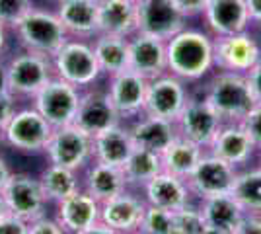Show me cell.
Returning a JSON list of instances; mask_svg holds the SVG:
<instances>
[{
	"label": "cell",
	"mask_w": 261,
	"mask_h": 234,
	"mask_svg": "<svg viewBox=\"0 0 261 234\" xmlns=\"http://www.w3.org/2000/svg\"><path fill=\"white\" fill-rule=\"evenodd\" d=\"M168 72L184 82H197L215 68L213 35L184 28L166 41Z\"/></svg>",
	"instance_id": "6da1fadb"
},
{
	"label": "cell",
	"mask_w": 261,
	"mask_h": 234,
	"mask_svg": "<svg viewBox=\"0 0 261 234\" xmlns=\"http://www.w3.org/2000/svg\"><path fill=\"white\" fill-rule=\"evenodd\" d=\"M14 32L18 35L22 49L39 53L49 59L70 39L57 12L35 6L18 22Z\"/></svg>",
	"instance_id": "7a4b0ae2"
},
{
	"label": "cell",
	"mask_w": 261,
	"mask_h": 234,
	"mask_svg": "<svg viewBox=\"0 0 261 234\" xmlns=\"http://www.w3.org/2000/svg\"><path fill=\"white\" fill-rule=\"evenodd\" d=\"M205 100L218 112L224 123H240L255 106L246 74L218 70L208 82Z\"/></svg>",
	"instance_id": "3957f363"
},
{
	"label": "cell",
	"mask_w": 261,
	"mask_h": 234,
	"mask_svg": "<svg viewBox=\"0 0 261 234\" xmlns=\"http://www.w3.org/2000/svg\"><path fill=\"white\" fill-rule=\"evenodd\" d=\"M51 63L55 76L80 90L92 88V84L101 76L92 43H86L84 39H68L51 57Z\"/></svg>",
	"instance_id": "277c9868"
},
{
	"label": "cell",
	"mask_w": 261,
	"mask_h": 234,
	"mask_svg": "<svg viewBox=\"0 0 261 234\" xmlns=\"http://www.w3.org/2000/svg\"><path fill=\"white\" fill-rule=\"evenodd\" d=\"M82 90L68 84L61 78L53 76L43 88L33 96V108L43 115L47 123L59 129L65 125H72L76 119L78 103Z\"/></svg>",
	"instance_id": "5b68a950"
},
{
	"label": "cell",
	"mask_w": 261,
	"mask_h": 234,
	"mask_svg": "<svg viewBox=\"0 0 261 234\" xmlns=\"http://www.w3.org/2000/svg\"><path fill=\"white\" fill-rule=\"evenodd\" d=\"M55 76L51 59L33 51H25L14 55L6 63V78L8 90L14 96L33 98L45 84Z\"/></svg>",
	"instance_id": "8992f818"
},
{
	"label": "cell",
	"mask_w": 261,
	"mask_h": 234,
	"mask_svg": "<svg viewBox=\"0 0 261 234\" xmlns=\"http://www.w3.org/2000/svg\"><path fill=\"white\" fill-rule=\"evenodd\" d=\"M53 133V127L47 123L41 113L35 108L16 110L12 119L2 129V141L18 152L37 154L43 152L49 137Z\"/></svg>",
	"instance_id": "52a82bcc"
},
{
	"label": "cell",
	"mask_w": 261,
	"mask_h": 234,
	"mask_svg": "<svg viewBox=\"0 0 261 234\" xmlns=\"http://www.w3.org/2000/svg\"><path fill=\"white\" fill-rule=\"evenodd\" d=\"M43 152L47 154L51 164L78 172L94 158V154H92V137L84 133L74 123L65 125V127L53 129Z\"/></svg>",
	"instance_id": "ba28073f"
},
{
	"label": "cell",
	"mask_w": 261,
	"mask_h": 234,
	"mask_svg": "<svg viewBox=\"0 0 261 234\" xmlns=\"http://www.w3.org/2000/svg\"><path fill=\"white\" fill-rule=\"evenodd\" d=\"M213 55L215 68L246 74L261 61V43L250 32L213 37Z\"/></svg>",
	"instance_id": "9c48e42d"
},
{
	"label": "cell",
	"mask_w": 261,
	"mask_h": 234,
	"mask_svg": "<svg viewBox=\"0 0 261 234\" xmlns=\"http://www.w3.org/2000/svg\"><path fill=\"white\" fill-rule=\"evenodd\" d=\"M236 176H238V170L234 164L211 152H205L185 181L191 190V195H197L199 199H207V197L230 193Z\"/></svg>",
	"instance_id": "30bf717a"
},
{
	"label": "cell",
	"mask_w": 261,
	"mask_h": 234,
	"mask_svg": "<svg viewBox=\"0 0 261 234\" xmlns=\"http://www.w3.org/2000/svg\"><path fill=\"white\" fill-rule=\"evenodd\" d=\"M189 101V90L184 80L166 72L162 76L148 80L146 98H144V115L162 117L175 121Z\"/></svg>",
	"instance_id": "8fae6325"
},
{
	"label": "cell",
	"mask_w": 261,
	"mask_h": 234,
	"mask_svg": "<svg viewBox=\"0 0 261 234\" xmlns=\"http://www.w3.org/2000/svg\"><path fill=\"white\" fill-rule=\"evenodd\" d=\"M2 197L6 201L8 213L22 217L23 221L32 223L35 219L43 217L47 197L43 188L39 184V178H33L30 174H14L2 188Z\"/></svg>",
	"instance_id": "7c38bea8"
},
{
	"label": "cell",
	"mask_w": 261,
	"mask_h": 234,
	"mask_svg": "<svg viewBox=\"0 0 261 234\" xmlns=\"http://www.w3.org/2000/svg\"><path fill=\"white\" fill-rule=\"evenodd\" d=\"M224 125L218 112L208 103L205 98L191 100L185 103L184 112L175 119V127L179 137L187 141H193L195 145L208 148L213 139L217 137L220 127Z\"/></svg>",
	"instance_id": "4fadbf2b"
},
{
	"label": "cell",
	"mask_w": 261,
	"mask_h": 234,
	"mask_svg": "<svg viewBox=\"0 0 261 234\" xmlns=\"http://www.w3.org/2000/svg\"><path fill=\"white\" fill-rule=\"evenodd\" d=\"M146 86H148V80L130 68H125L117 74L109 76L106 92L121 119H130L141 115L144 110Z\"/></svg>",
	"instance_id": "5bb4252c"
},
{
	"label": "cell",
	"mask_w": 261,
	"mask_h": 234,
	"mask_svg": "<svg viewBox=\"0 0 261 234\" xmlns=\"http://www.w3.org/2000/svg\"><path fill=\"white\" fill-rule=\"evenodd\" d=\"M187 28V18L175 8L172 0H144L139 2L137 32L168 41L177 32Z\"/></svg>",
	"instance_id": "9a60e30c"
},
{
	"label": "cell",
	"mask_w": 261,
	"mask_h": 234,
	"mask_svg": "<svg viewBox=\"0 0 261 234\" xmlns=\"http://www.w3.org/2000/svg\"><path fill=\"white\" fill-rule=\"evenodd\" d=\"M119 123V113L115 112L106 90L86 88V92H82L74 119L76 127H80L90 137H96L98 133H103Z\"/></svg>",
	"instance_id": "2e32d148"
},
{
	"label": "cell",
	"mask_w": 261,
	"mask_h": 234,
	"mask_svg": "<svg viewBox=\"0 0 261 234\" xmlns=\"http://www.w3.org/2000/svg\"><path fill=\"white\" fill-rule=\"evenodd\" d=\"M129 68L146 80L168 72L166 41L154 35L137 32L129 37Z\"/></svg>",
	"instance_id": "e0dca14e"
},
{
	"label": "cell",
	"mask_w": 261,
	"mask_h": 234,
	"mask_svg": "<svg viewBox=\"0 0 261 234\" xmlns=\"http://www.w3.org/2000/svg\"><path fill=\"white\" fill-rule=\"evenodd\" d=\"M203 20L213 37L242 34L248 32L251 25L246 0H208Z\"/></svg>",
	"instance_id": "ac0fdd59"
},
{
	"label": "cell",
	"mask_w": 261,
	"mask_h": 234,
	"mask_svg": "<svg viewBox=\"0 0 261 234\" xmlns=\"http://www.w3.org/2000/svg\"><path fill=\"white\" fill-rule=\"evenodd\" d=\"M99 203L86 190H78L72 195L57 203V223L66 230V234L84 232L86 228L99 223Z\"/></svg>",
	"instance_id": "d6986e66"
},
{
	"label": "cell",
	"mask_w": 261,
	"mask_h": 234,
	"mask_svg": "<svg viewBox=\"0 0 261 234\" xmlns=\"http://www.w3.org/2000/svg\"><path fill=\"white\" fill-rule=\"evenodd\" d=\"M146 209L144 199L123 191L108 201H101L99 207V223L109 226L117 234H133L139 230L142 213Z\"/></svg>",
	"instance_id": "ffe728a7"
},
{
	"label": "cell",
	"mask_w": 261,
	"mask_h": 234,
	"mask_svg": "<svg viewBox=\"0 0 261 234\" xmlns=\"http://www.w3.org/2000/svg\"><path fill=\"white\" fill-rule=\"evenodd\" d=\"M99 0H59L55 12L65 25L66 34L76 39L98 35Z\"/></svg>",
	"instance_id": "44dd1931"
},
{
	"label": "cell",
	"mask_w": 261,
	"mask_h": 234,
	"mask_svg": "<svg viewBox=\"0 0 261 234\" xmlns=\"http://www.w3.org/2000/svg\"><path fill=\"white\" fill-rule=\"evenodd\" d=\"M144 190V203L154 205L168 211H177L185 207L191 199V190L184 178H177L170 172L156 174L150 181L142 186Z\"/></svg>",
	"instance_id": "7402d4cb"
},
{
	"label": "cell",
	"mask_w": 261,
	"mask_h": 234,
	"mask_svg": "<svg viewBox=\"0 0 261 234\" xmlns=\"http://www.w3.org/2000/svg\"><path fill=\"white\" fill-rule=\"evenodd\" d=\"M257 146L240 123H224L207 150L234 166H242L251 158Z\"/></svg>",
	"instance_id": "603a6c76"
},
{
	"label": "cell",
	"mask_w": 261,
	"mask_h": 234,
	"mask_svg": "<svg viewBox=\"0 0 261 234\" xmlns=\"http://www.w3.org/2000/svg\"><path fill=\"white\" fill-rule=\"evenodd\" d=\"M139 2L137 0H99L98 34L130 37L137 34Z\"/></svg>",
	"instance_id": "cb8c5ba5"
},
{
	"label": "cell",
	"mask_w": 261,
	"mask_h": 234,
	"mask_svg": "<svg viewBox=\"0 0 261 234\" xmlns=\"http://www.w3.org/2000/svg\"><path fill=\"white\" fill-rule=\"evenodd\" d=\"M129 131L135 146L152 150L156 154H162L164 150L179 137L175 121L162 119V117H152V115H144L133 127H129Z\"/></svg>",
	"instance_id": "d4e9b609"
},
{
	"label": "cell",
	"mask_w": 261,
	"mask_h": 234,
	"mask_svg": "<svg viewBox=\"0 0 261 234\" xmlns=\"http://www.w3.org/2000/svg\"><path fill=\"white\" fill-rule=\"evenodd\" d=\"M133 150H135V143H133L129 127H123L121 123L108 129V131H103V133L92 137L94 160L103 162V164L123 168V164L127 162V158Z\"/></svg>",
	"instance_id": "484cf974"
},
{
	"label": "cell",
	"mask_w": 261,
	"mask_h": 234,
	"mask_svg": "<svg viewBox=\"0 0 261 234\" xmlns=\"http://www.w3.org/2000/svg\"><path fill=\"white\" fill-rule=\"evenodd\" d=\"M127 188H129V184H127L123 168L94 160V164L88 170L86 188L84 190L88 193H92L99 203L111 199V197L119 195L123 191H127Z\"/></svg>",
	"instance_id": "4316f807"
},
{
	"label": "cell",
	"mask_w": 261,
	"mask_h": 234,
	"mask_svg": "<svg viewBox=\"0 0 261 234\" xmlns=\"http://www.w3.org/2000/svg\"><path fill=\"white\" fill-rule=\"evenodd\" d=\"M94 55L98 59L101 74H117L129 68V37L98 34L92 41Z\"/></svg>",
	"instance_id": "83f0119b"
},
{
	"label": "cell",
	"mask_w": 261,
	"mask_h": 234,
	"mask_svg": "<svg viewBox=\"0 0 261 234\" xmlns=\"http://www.w3.org/2000/svg\"><path fill=\"white\" fill-rule=\"evenodd\" d=\"M201 213L205 217V223L208 226H217L222 228L226 232H234L236 226L240 224L242 217L246 215L244 209L240 207V203L232 193H224V195H215V197H207V199H201Z\"/></svg>",
	"instance_id": "f1b7e54d"
},
{
	"label": "cell",
	"mask_w": 261,
	"mask_h": 234,
	"mask_svg": "<svg viewBox=\"0 0 261 234\" xmlns=\"http://www.w3.org/2000/svg\"><path fill=\"white\" fill-rule=\"evenodd\" d=\"M203 154H205L203 146L195 145L193 141H187L184 137H177L174 143L160 154V158H162V170L174 174L177 178L187 179V176L195 170L197 162L201 160Z\"/></svg>",
	"instance_id": "f546056e"
},
{
	"label": "cell",
	"mask_w": 261,
	"mask_h": 234,
	"mask_svg": "<svg viewBox=\"0 0 261 234\" xmlns=\"http://www.w3.org/2000/svg\"><path fill=\"white\" fill-rule=\"evenodd\" d=\"M39 184L43 188V193L47 201H63L65 197L72 195L74 191L80 190V181L76 178V172L74 170H68V168L57 166V164H49L41 172L39 176Z\"/></svg>",
	"instance_id": "4dcf8cb0"
},
{
	"label": "cell",
	"mask_w": 261,
	"mask_h": 234,
	"mask_svg": "<svg viewBox=\"0 0 261 234\" xmlns=\"http://www.w3.org/2000/svg\"><path fill=\"white\" fill-rule=\"evenodd\" d=\"M123 172L129 186H144L146 181L162 172V158L152 150L139 148L135 146V150L130 152L127 162L123 164Z\"/></svg>",
	"instance_id": "1f68e13d"
},
{
	"label": "cell",
	"mask_w": 261,
	"mask_h": 234,
	"mask_svg": "<svg viewBox=\"0 0 261 234\" xmlns=\"http://www.w3.org/2000/svg\"><path fill=\"white\" fill-rule=\"evenodd\" d=\"M230 193L244 213L261 215V168L238 172Z\"/></svg>",
	"instance_id": "d6a6232c"
},
{
	"label": "cell",
	"mask_w": 261,
	"mask_h": 234,
	"mask_svg": "<svg viewBox=\"0 0 261 234\" xmlns=\"http://www.w3.org/2000/svg\"><path fill=\"white\" fill-rule=\"evenodd\" d=\"M139 230L144 234H172L174 230V211L160 209L154 205H146L142 213Z\"/></svg>",
	"instance_id": "836d02e7"
},
{
	"label": "cell",
	"mask_w": 261,
	"mask_h": 234,
	"mask_svg": "<svg viewBox=\"0 0 261 234\" xmlns=\"http://www.w3.org/2000/svg\"><path fill=\"white\" fill-rule=\"evenodd\" d=\"M205 217L199 207L185 205L181 209L174 211V230L172 234H203L205 230Z\"/></svg>",
	"instance_id": "e575fe53"
},
{
	"label": "cell",
	"mask_w": 261,
	"mask_h": 234,
	"mask_svg": "<svg viewBox=\"0 0 261 234\" xmlns=\"http://www.w3.org/2000/svg\"><path fill=\"white\" fill-rule=\"evenodd\" d=\"M32 8L33 0H0V22L6 28H16Z\"/></svg>",
	"instance_id": "d590c367"
},
{
	"label": "cell",
	"mask_w": 261,
	"mask_h": 234,
	"mask_svg": "<svg viewBox=\"0 0 261 234\" xmlns=\"http://www.w3.org/2000/svg\"><path fill=\"white\" fill-rule=\"evenodd\" d=\"M240 125L246 129V133L250 135L253 145L261 148V103H255L250 112L244 115Z\"/></svg>",
	"instance_id": "8d00e7d4"
},
{
	"label": "cell",
	"mask_w": 261,
	"mask_h": 234,
	"mask_svg": "<svg viewBox=\"0 0 261 234\" xmlns=\"http://www.w3.org/2000/svg\"><path fill=\"white\" fill-rule=\"evenodd\" d=\"M28 234H66V230L57 223V219H49L43 215L30 223Z\"/></svg>",
	"instance_id": "74e56055"
},
{
	"label": "cell",
	"mask_w": 261,
	"mask_h": 234,
	"mask_svg": "<svg viewBox=\"0 0 261 234\" xmlns=\"http://www.w3.org/2000/svg\"><path fill=\"white\" fill-rule=\"evenodd\" d=\"M30 223L23 221L22 217H16L12 213H6L0 217V234H28Z\"/></svg>",
	"instance_id": "f35d334b"
},
{
	"label": "cell",
	"mask_w": 261,
	"mask_h": 234,
	"mask_svg": "<svg viewBox=\"0 0 261 234\" xmlns=\"http://www.w3.org/2000/svg\"><path fill=\"white\" fill-rule=\"evenodd\" d=\"M16 113V96L10 90H0V131Z\"/></svg>",
	"instance_id": "ab89813d"
},
{
	"label": "cell",
	"mask_w": 261,
	"mask_h": 234,
	"mask_svg": "<svg viewBox=\"0 0 261 234\" xmlns=\"http://www.w3.org/2000/svg\"><path fill=\"white\" fill-rule=\"evenodd\" d=\"M175 8L184 14L185 18H195V16H203V12L207 8L208 0H172Z\"/></svg>",
	"instance_id": "60d3db41"
},
{
	"label": "cell",
	"mask_w": 261,
	"mask_h": 234,
	"mask_svg": "<svg viewBox=\"0 0 261 234\" xmlns=\"http://www.w3.org/2000/svg\"><path fill=\"white\" fill-rule=\"evenodd\" d=\"M232 234H261V215L246 213Z\"/></svg>",
	"instance_id": "b9f144b4"
},
{
	"label": "cell",
	"mask_w": 261,
	"mask_h": 234,
	"mask_svg": "<svg viewBox=\"0 0 261 234\" xmlns=\"http://www.w3.org/2000/svg\"><path fill=\"white\" fill-rule=\"evenodd\" d=\"M246 80H248V86H250L255 103H261V61L246 72Z\"/></svg>",
	"instance_id": "7bdbcfd3"
},
{
	"label": "cell",
	"mask_w": 261,
	"mask_h": 234,
	"mask_svg": "<svg viewBox=\"0 0 261 234\" xmlns=\"http://www.w3.org/2000/svg\"><path fill=\"white\" fill-rule=\"evenodd\" d=\"M246 6H248V12H250L251 23L261 28V0H246Z\"/></svg>",
	"instance_id": "ee69618b"
},
{
	"label": "cell",
	"mask_w": 261,
	"mask_h": 234,
	"mask_svg": "<svg viewBox=\"0 0 261 234\" xmlns=\"http://www.w3.org/2000/svg\"><path fill=\"white\" fill-rule=\"evenodd\" d=\"M10 176H12L10 166L6 164V160H4V158H0V191H2L4 186H6V181L10 179Z\"/></svg>",
	"instance_id": "f6af8a7d"
},
{
	"label": "cell",
	"mask_w": 261,
	"mask_h": 234,
	"mask_svg": "<svg viewBox=\"0 0 261 234\" xmlns=\"http://www.w3.org/2000/svg\"><path fill=\"white\" fill-rule=\"evenodd\" d=\"M78 234H117L115 230H111L109 226H106L103 223H96L94 226L86 228L84 232H78Z\"/></svg>",
	"instance_id": "bcb514c9"
},
{
	"label": "cell",
	"mask_w": 261,
	"mask_h": 234,
	"mask_svg": "<svg viewBox=\"0 0 261 234\" xmlns=\"http://www.w3.org/2000/svg\"><path fill=\"white\" fill-rule=\"evenodd\" d=\"M6 45H8V28L0 22V55L6 51Z\"/></svg>",
	"instance_id": "7dc6e473"
},
{
	"label": "cell",
	"mask_w": 261,
	"mask_h": 234,
	"mask_svg": "<svg viewBox=\"0 0 261 234\" xmlns=\"http://www.w3.org/2000/svg\"><path fill=\"white\" fill-rule=\"evenodd\" d=\"M0 90H8V78H6V65L0 63Z\"/></svg>",
	"instance_id": "c3c4849f"
},
{
	"label": "cell",
	"mask_w": 261,
	"mask_h": 234,
	"mask_svg": "<svg viewBox=\"0 0 261 234\" xmlns=\"http://www.w3.org/2000/svg\"><path fill=\"white\" fill-rule=\"evenodd\" d=\"M203 234H230L226 232V230H222V228H217V226H205V230H203Z\"/></svg>",
	"instance_id": "681fc988"
},
{
	"label": "cell",
	"mask_w": 261,
	"mask_h": 234,
	"mask_svg": "<svg viewBox=\"0 0 261 234\" xmlns=\"http://www.w3.org/2000/svg\"><path fill=\"white\" fill-rule=\"evenodd\" d=\"M8 213V207H6V201L2 197V193H0V217H4Z\"/></svg>",
	"instance_id": "f907efd6"
},
{
	"label": "cell",
	"mask_w": 261,
	"mask_h": 234,
	"mask_svg": "<svg viewBox=\"0 0 261 234\" xmlns=\"http://www.w3.org/2000/svg\"><path fill=\"white\" fill-rule=\"evenodd\" d=\"M259 168H261V148H259Z\"/></svg>",
	"instance_id": "816d5d0a"
},
{
	"label": "cell",
	"mask_w": 261,
	"mask_h": 234,
	"mask_svg": "<svg viewBox=\"0 0 261 234\" xmlns=\"http://www.w3.org/2000/svg\"><path fill=\"white\" fill-rule=\"evenodd\" d=\"M133 234H144V232H141V230H137V232H133Z\"/></svg>",
	"instance_id": "f5cc1de1"
},
{
	"label": "cell",
	"mask_w": 261,
	"mask_h": 234,
	"mask_svg": "<svg viewBox=\"0 0 261 234\" xmlns=\"http://www.w3.org/2000/svg\"><path fill=\"white\" fill-rule=\"evenodd\" d=\"M0 143H2V131H0Z\"/></svg>",
	"instance_id": "db71d44e"
},
{
	"label": "cell",
	"mask_w": 261,
	"mask_h": 234,
	"mask_svg": "<svg viewBox=\"0 0 261 234\" xmlns=\"http://www.w3.org/2000/svg\"><path fill=\"white\" fill-rule=\"evenodd\" d=\"M53 2H55V4H57V2H59V0H53Z\"/></svg>",
	"instance_id": "11a10c76"
},
{
	"label": "cell",
	"mask_w": 261,
	"mask_h": 234,
	"mask_svg": "<svg viewBox=\"0 0 261 234\" xmlns=\"http://www.w3.org/2000/svg\"><path fill=\"white\" fill-rule=\"evenodd\" d=\"M137 2H144V0H137Z\"/></svg>",
	"instance_id": "9f6ffc18"
}]
</instances>
